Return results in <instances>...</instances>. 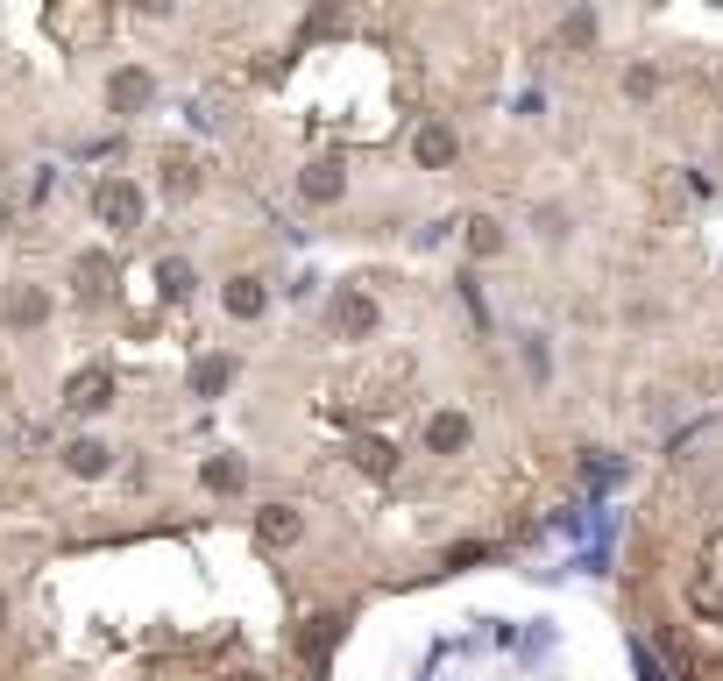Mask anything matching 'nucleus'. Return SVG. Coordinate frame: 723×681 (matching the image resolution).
Instances as JSON below:
<instances>
[{"instance_id":"obj_1","label":"nucleus","mask_w":723,"mask_h":681,"mask_svg":"<svg viewBox=\"0 0 723 681\" xmlns=\"http://www.w3.org/2000/svg\"><path fill=\"white\" fill-rule=\"evenodd\" d=\"M93 206H100V220L121 235V227H135V220H142V185H135V178H107Z\"/></svg>"},{"instance_id":"obj_2","label":"nucleus","mask_w":723,"mask_h":681,"mask_svg":"<svg viewBox=\"0 0 723 681\" xmlns=\"http://www.w3.org/2000/svg\"><path fill=\"white\" fill-rule=\"evenodd\" d=\"M64 405H71V412H107V405H114V384H107V369H86V376H71Z\"/></svg>"},{"instance_id":"obj_3","label":"nucleus","mask_w":723,"mask_h":681,"mask_svg":"<svg viewBox=\"0 0 723 681\" xmlns=\"http://www.w3.org/2000/svg\"><path fill=\"white\" fill-rule=\"evenodd\" d=\"M334 327H341V334H369V327H376V298H369V291H341V298H334Z\"/></svg>"},{"instance_id":"obj_4","label":"nucleus","mask_w":723,"mask_h":681,"mask_svg":"<svg viewBox=\"0 0 723 681\" xmlns=\"http://www.w3.org/2000/svg\"><path fill=\"white\" fill-rule=\"evenodd\" d=\"M256 533H263L270 547H291V540L305 533V525H298V511H291V504H270V511L256 518Z\"/></svg>"},{"instance_id":"obj_5","label":"nucleus","mask_w":723,"mask_h":681,"mask_svg":"<svg viewBox=\"0 0 723 681\" xmlns=\"http://www.w3.org/2000/svg\"><path fill=\"white\" fill-rule=\"evenodd\" d=\"M426 440H433L440 454H461V447H468V419H461V412H433V419H426Z\"/></svg>"},{"instance_id":"obj_6","label":"nucleus","mask_w":723,"mask_h":681,"mask_svg":"<svg viewBox=\"0 0 723 681\" xmlns=\"http://www.w3.org/2000/svg\"><path fill=\"white\" fill-rule=\"evenodd\" d=\"M419 164H433V171H440V164H454V135H447L440 121H426V128H419Z\"/></svg>"},{"instance_id":"obj_7","label":"nucleus","mask_w":723,"mask_h":681,"mask_svg":"<svg viewBox=\"0 0 723 681\" xmlns=\"http://www.w3.org/2000/svg\"><path fill=\"white\" fill-rule=\"evenodd\" d=\"M227 313H241V320L263 313V284H256V277H234V284H227Z\"/></svg>"},{"instance_id":"obj_8","label":"nucleus","mask_w":723,"mask_h":681,"mask_svg":"<svg viewBox=\"0 0 723 681\" xmlns=\"http://www.w3.org/2000/svg\"><path fill=\"white\" fill-rule=\"evenodd\" d=\"M64 462H71L78 476H100V469H107V447H100V440H71V447H64Z\"/></svg>"},{"instance_id":"obj_9","label":"nucleus","mask_w":723,"mask_h":681,"mask_svg":"<svg viewBox=\"0 0 723 681\" xmlns=\"http://www.w3.org/2000/svg\"><path fill=\"white\" fill-rule=\"evenodd\" d=\"M142 100H149V79H142V71H114V107L135 114Z\"/></svg>"},{"instance_id":"obj_10","label":"nucleus","mask_w":723,"mask_h":681,"mask_svg":"<svg viewBox=\"0 0 723 681\" xmlns=\"http://www.w3.org/2000/svg\"><path fill=\"white\" fill-rule=\"evenodd\" d=\"M305 192H312V199H334V192H341V171H334V164L305 171Z\"/></svg>"},{"instance_id":"obj_11","label":"nucleus","mask_w":723,"mask_h":681,"mask_svg":"<svg viewBox=\"0 0 723 681\" xmlns=\"http://www.w3.org/2000/svg\"><path fill=\"white\" fill-rule=\"evenodd\" d=\"M227 376H234V362H220V355H213V362H199V376H192V384H199V391L213 398V391L227 384Z\"/></svg>"},{"instance_id":"obj_12","label":"nucleus","mask_w":723,"mask_h":681,"mask_svg":"<svg viewBox=\"0 0 723 681\" xmlns=\"http://www.w3.org/2000/svg\"><path fill=\"white\" fill-rule=\"evenodd\" d=\"M468 242H475V256H497V249H504L497 220H475V227H468Z\"/></svg>"},{"instance_id":"obj_13","label":"nucleus","mask_w":723,"mask_h":681,"mask_svg":"<svg viewBox=\"0 0 723 681\" xmlns=\"http://www.w3.org/2000/svg\"><path fill=\"white\" fill-rule=\"evenodd\" d=\"M206 483H213V490H241V462H227V454H220V462H206Z\"/></svg>"}]
</instances>
